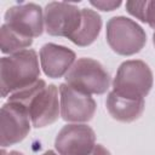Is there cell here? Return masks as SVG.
Wrapping results in <instances>:
<instances>
[{
    "label": "cell",
    "instance_id": "5b68a950",
    "mask_svg": "<svg viewBox=\"0 0 155 155\" xmlns=\"http://www.w3.org/2000/svg\"><path fill=\"white\" fill-rule=\"evenodd\" d=\"M107 42L110 48L121 56L138 53L147 44L144 29L124 16H116L107 22Z\"/></svg>",
    "mask_w": 155,
    "mask_h": 155
},
{
    "label": "cell",
    "instance_id": "2e32d148",
    "mask_svg": "<svg viewBox=\"0 0 155 155\" xmlns=\"http://www.w3.org/2000/svg\"><path fill=\"white\" fill-rule=\"evenodd\" d=\"M144 23H148L155 30V0L148 1L147 0V8H145V18Z\"/></svg>",
    "mask_w": 155,
    "mask_h": 155
},
{
    "label": "cell",
    "instance_id": "5bb4252c",
    "mask_svg": "<svg viewBox=\"0 0 155 155\" xmlns=\"http://www.w3.org/2000/svg\"><path fill=\"white\" fill-rule=\"evenodd\" d=\"M33 44V39L15 30L6 23L0 28V48L2 53L13 54L16 52L27 50Z\"/></svg>",
    "mask_w": 155,
    "mask_h": 155
},
{
    "label": "cell",
    "instance_id": "52a82bcc",
    "mask_svg": "<svg viewBox=\"0 0 155 155\" xmlns=\"http://www.w3.org/2000/svg\"><path fill=\"white\" fill-rule=\"evenodd\" d=\"M30 116L27 109L17 103L7 102L1 107L0 143L2 148L22 142L30 131Z\"/></svg>",
    "mask_w": 155,
    "mask_h": 155
},
{
    "label": "cell",
    "instance_id": "3957f363",
    "mask_svg": "<svg viewBox=\"0 0 155 155\" xmlns=\"http://www.w3.org/2000/svg\"><path fill=\"white\" fill-rule=\"evenodd\" d=\"M153 87V71L140 59H130L120 64L113 81V91L120 96L144 99Z\"/></svg>",
    "mask_w": 155,
    "mask_h": 155
},
{
    "label": "cell",
    "instance_id": "ffe728a7",
    "mask_svg": "<svg viewBox=\"0 0 155 155\" xmlns=\"http://www.w3.org/2000/svg\"><path fill=\"white\" fill-rule=\"evenodd\" d=\"M41 155H57L54 151H52V150H47V151H45L44 154H41Z\"/></svg>",
    "mask_w": 155,
    "mask_h": 155
},
{
    "label": "cell",
    "instance_id": "30bf717a",
    "mask_svg": "<svg viewBox=\"0 0 155 155\" xmlns=\"http://www.w3.org/2000/svg\"><path fill=\"white\" fill-rule=\"evenodd\" d=\"M5 23L28 38H38L45 24L42 8L34 2L15 5L5 12Z\"/></svg>",
    "mask_w": 155,
    "mask_h": 155
},
{
    "label": "cell",
    "instance_id": "8fae6325",
    "mask_svg": "<svg viewBox=\"0 0 155 155\" xmlns=\"http://www.w3.org/2000/svg\"><path fill=\"white\" fill-rule=\"evenodd\" d=\"M75 52L62 45L48 42L40 48L41 68L45 75L52 79L64 76L75 63Z\"/></svg>",
    "mask_w": 155,
    "mask_h": 155
},
{
    "label": "cell",
    "instance_id": "e0dca14e",
    "mask_svg": "<svg viewBox=\"0 0 155 155\" xmlns=\"http://www.w3.org/2000/svg\"><path fill=\"white\" fill-rule=\"evenodd\" d=\"M90 4L94 7H97L98 10L102 11H113L116 7H119L121 5V1H105V0H99V1H90Z\"/></svg>",
    "mask_w": 155,
    "mask_h": 155
},
{
    "label": "cell",
    "instance_id": "7a4b0ae2",
    "mask_svg": "<svg viewBox=\"0 0 155 155\" xmlns=\"http://www.w3.org/2000/svg\"><path fill=\"white\" fill-rule=\"evenodd\" d=\"M40 78L38 54L33 48H27L1 58L0 88L1 97L24 90L35 84Z\"/></svg>",
    "mask_w": 155,
    "mask_h": 155
},
{
    "label": "cell",
    "instance_id": "44dd1931",
    "mask_svg": "<svg viewBox=\"0 0 155 155\" xmlns=\"http://www.w3.org/2000/svg\"><path fill=\"white\" fill-rule=\"evenodd\" d=\"M153 42H154V45H155V31H154V34H153Z\"/></svg>",
    "mask_w": 155,
    "mask_h": 155
},
{
    "label": "cell",
    "instance_id": "7c38bea8",
    "mask_svg": "<svg viewBox=\"0 0 155 155\" xmlns=\"http://www.w3.org/2000/svg\"><path fill=\"white\" fill-rule=\"evenodd\" d=\"M105 105L113 119L121 122H132L143 114L145 102L144 99L127 98L111 91L107 97Z\"/></svg>",
    "mask_w": 155,
    "mask_h": 155
},
{
    "label": "cell",
    "instance_id": "6da1fadb",
    "mask_svg": "<svg viewBox=\"0 0 155 155\" xmlns=\"http://www.w3.org/2000/svg\"><path fill=\"white\" fill-rule=\"evenodd\" d=\"M7 102L24 107L35 128H41L56 122L61 114L57 86L53 84L46 85L42 79H39L24 90L10 94Z\"/></svg>",
    "mask_w": 155,
    "mask_h": 155
},
{
    "label": "cell",
    "instance_id": "9c48e42d",
    "mask_svg": "<svg viewBox=\"0 0 155 155\" xmlns=\"http://www.w3.org/2000/svg\"><path fill=\"white\" fill-rule=\"evenodd\" d=\"M61 116L68 122H87L92 120L96 113L94 99L84 92H80L68 84L59 85Z\"/></svg>",
    "mask_w": 155,
    "mask_h": 155
},
{
    "label": "cell",
    "instance_id": "ba28073f",
    "mask_svg": "<svg viewBox=\"0 0 155 155\" xmlns=\"http://www.w3.org/2000/svg\"><path fill=\"white\" fill-rule=\"evenodd\" d=\"M94 145V131L84 124L63 126L54 139V148L59 155H88Z\"/></svg>",
    "mask_w": 155,
    "mask_h": 155
},
{
    "label": "cell",
    "instance_id": "9a60e30c",
    "mask_svg": "<svg viewBox=\"0 0 155 155\" xmlns=\"http://www.w3.org/2000/svg\"><path fill=\"white\" fill-rule=\"evenodd\" d=\"M145 8H147V0L145 1H126L127 12L142 22H144V18H145Z\"/></svg>",
    "mask_w": 155,
    "mask_h": 155
},
{
    "label": "cell",
    "instance_id": "8992f818",
    "mask_svg": "<svg viewBox=\"0 0 155 155\" xmlns=\"http://www.w3.org/2000/svg\"><path fill=\"white\" fill-rule=\"evenodd\" d=\"M45 29L52 36L70 38L81 22V10L74 4L52 1L48 2L44 12Z\"/></svg>",
    "mask_w": 155,
    "mask_h": 155
},
{
    "label": "cell",
    "instance_id": "ac0fdd59",
    "mask_svg": "<svg viewBox=\"0 0 155 155\" xmlns=\"http://www.w3.org/2000/svg\"><path fill=\"white\" fill-rule=\"evenodd\" d=\"M88 155H111V154H110V151H109L105 147H103L102 144H96L94 148H93V150H92Z\"/></svg>",
    "mask_w": 155,
    "mask_h": 155
},
{
    "label": "cell",
    "instance_id": "277c9868",
    "mask_svg": "<svg viewBox=\"0 0 155 155\" xmlns=\"http://www.w3.org/2000/svg\"><path fill=\"white\" fill-rule=\"evenodd\" d=\"M65 84L86 94H103L110 86L107 69L93 58H79L65 74Z\"/></svg>",
    "mask_w": 155,
    "mask_h": 155
},
{
    "label": "cell",
    "instance_id": "4fadbf2b",
    "mask_svg": "<svg viewBox=\"0 0 155 155\" xmlns=\"http://www.w3.org/2000/svg\"><path fill=\"white\" fill-rule=\"evenodd\" d=\"M102 29V18L92 8H81V22L69 40L78 46H88L96 41Z\"/></svg>",
    "mask_w": 155,
    "mask_h": 155
},
{
    "label": "cell",
    "instance_id": "d6986e66",
    "mask_svg": "<svg viewBox=\"0 0 155 155\" xmlns=\"http://www.w3.org/2000/svg\"><path fill=\"white\" fill-rule=\"evenodd\" d=\"M1 155H24V154H22V153H19V151H17V150H12V151L6 153V151L4 150V148H2V150H1Z\"/></svg>",
    "mask_w": 155,
    "mask_h": 155
}]
</instances>
